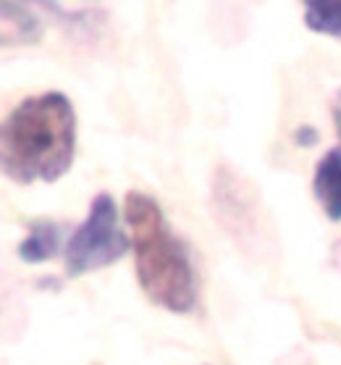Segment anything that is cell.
Returning a JSON list of instances; mask_svg holds the SVG:
<instances>
[{
  "instance_id": "6",
  "label": "cell",
  "mask_w": 341,
  "mask_h": 365,
  "mask_svg": "<svg viewBox=\"0 0 341 365\" xmlns=\"http://www.w3.org/2000/svg\"><path fill=\"white\" fill-rule=\"evenodd\" d=\"M61 226L51 221H37L29 226V234L19 242V257L24 263H42L61 252Z\"/></svg>"
},
{
  "instance_id": "8",
  "label": "cell",
  "mask_w": 341,
  "mask_h": 365,
  "mask_svg": "<svg viewBox=\"0 0 341 365\" xmlns=\"http://www.w3.org/2000/svg\"><path fill=\"white\" fill-rule=\"evenodd\" d=\"M294 140H297V145H315L318 142V132L313 129V126H302V129H297V134H294Z\"/></svg>"
},
{
  "instance_id": "1",
  "label": "cell",
  "mask_w": 341,
  "mask_h": 365,
  "mask_svg": "<svg viewBox=\"0 0 341 365\" xmlns=\"http://www.w3.org/2000/svg\"><path fill=\"white\" fill-rule=\"evenodd\" d=\"M74 153L76 113L63 92L24 98L0 121V174L11 182H58Z\"/></svg>"
},
{
  "instance_id": "4",
  "label": "cell",
  "mask_w": 341,
  "mask_h": 365,
  "mask_svg": "<svg viewBox=\"0 0 341 365\" xmlns=\"http://www.w3.org/2000/svg\"><path fill=\"white\" fill-rule=\"evenodd\" d=\"M313 190L325 216L341 221V148L328 150L320 158L315 179H313Z\"/></svg>"
},
{
  "instance_id": "2",
  "label": "cell",
  "mask_w": 341,
  "mask_h": 365,
  "mask_svg": "<svg viewBox=\"0 0 341 365\" xmlns=\"http://www.w3.org/2000/svg\"><path fill=\"white\" fill-rule=\"evenodd\" d=\"M124 216L132 232L137 279L145 294L171 313H189L197 305L189 252L174 234L158 200L145 192H129Z\"/></svg>"
},
{
  "instance_id": "5",
  "label": "cell",
  "mask_w": 341,
  "mask_h": 365,
  "mask_svg": "<svg viewBox=\"0 0 341 365\" xmlns=\"http://www.w3.org/2000/svg\"><path fill=\"white\" fill-rule=\"evenodd\" d=\"M42 37L40 19L24 3H0V45H34Z\"/></svg>"
},
{
  "instance_id": "3",
  "label": "cell",
  "mask_w": 341,
  "mask_h": 365,
  "mask_svg": "<svg viewBox=\"0 0 341 365\" xmlns=\"http://www.w3.org/2000/svg\"><path fill=\"white\" fill-rule=\"evenodd\" d=\"M129 250V237L118 226L116 200L108 192H100L90 202L84 224L66 242V274L84 276L90 271L105 268L124 257Z\"/></svg>"
},
{
  "instance_id": "7",
  "label": "cell",
  "mask_w": 341,
  "mask_h": 365,
  "mask_svg": "<svg viewBox=\"0 0 341 365\" xmlns=\"http://www.w3.org/2000/svg\"><path fill=\"white\" fill-rule=\"evenodd\" d=\"M305 24L313 32L341 37V3H305Z\"/></svg>"
},
{
  "instance_id": "9",
  "label": "cell",
  "mask_w": 341,
  "mask_h": 365,
  "mask_svg": "<svg viewBox=\"0 0 341 365\" xmlns=\"http://www.w3.org/2000/svg\"><path fill=\"white\" fill-rule=\"evenodd\" d=\"M331 113H333V124H336V132L341 137V92L333 98V106H331Z\"/></svg>"
}]
</instances>
